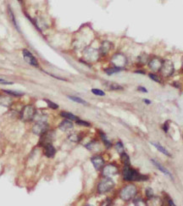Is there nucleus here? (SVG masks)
Returning a JSON list of instances; mask_svg holds the SVG:
<instances>
[{"mask_svg":"<svg viewBox=\"0 0 183 206\" xmlns=\"http://www.w3.org/2000/svg\"><path fill=\"white\" fill-rule=\"evenodd\" d=\"M19 1H20V0H19Z\"/></svg>","mask_w":183,"mask_h":206,"instance_id":"nucleus-48","label":"nucleus"},{"mask_svg":"<svg viewBox=\"0 0 183 206\" xmlns=\"http://www.w3.org/2000/svg\"><path fill=\"white\" fill-rule=\"evenodd\" d=\"M137 194V187L134 184H128L120 190L119 197L124 201H130L135 198Z\"/></svg>","mask_w":183,"mask_h":206,"instance_id":"nucleus-2","label":"nucleus"},{"mask_svg":"<svg viewBox=\"0 0 183 206\" xmlns=\"http://www.w3.org/2000/svg\"><path fill=\"white\" fill-rule=\"evenodd\" d=\"M181 63H182V67H183V58H182V61H181Z\"/></svg>","mask_w":183,"mask_h":206,"instance_id":"nucleus-46","label":"nucleus"},{"mask_svg":"<svg viewBox=\"0 0 183 206\" xmlns=\"http://www.w3.org/2000/svg\"><path fill=\"white\" fill-rule=\"evenodd\" d=\"M115 187V182L109 177L103 178L98 185V192L101 194H106L108 192L111 191Z\"/></svg>","mask_w":183,"mask_h":206,"instance_id":"nucleus-3","label":"nucleus"},{"mask_svg":"<svg viewBox=\"0 0 183 206\" xmlns=\"http://www.w3.org/2000/svg\"><path fill=\"white\" fill-rule=\"evenodd\" d=\"M147 206H163V199L159 197L154 195L152 198H148V202L147 203Z\"/></svg>","mask_w":183,"mask_h":206,"instance_id":"nucleus-15","label":"nucleus"},{"mask_svg":"<svg viewBox=\"0 0 183 206\" xmlns=\"http://www.w3.org/2000/svg\"><path fill=\"white\" fill-rule=\"evenodd\" d=\"M120 159H121V161L123 163L125 166H130V163H131V160H130V157H129V155L126 154V153H122L121 155H120Z\"/></svg>","mask_w":183,"mask_h":206,"instance_id":"nucleus-27","label":"nucleus"},{"mask_svg":"<svg viewBox=\"0 0 183 206\" xmlns=\"http://www.w3.org/2000/svg\"><path fill=\"white\" fill-rule=\"evenodd\" d=\"M22 54H23V58H24V60L28 63L29 65H31L32 66H36V67H38L39 65H38V62L36 59L32 55V54L31 52L29 51L28 49H23L22 51Z\"/></svg>","mask_w":183,"mask_h":206,"instance_id":"nucleus-11","label":"nucleus"},{"mask_svg":"<svg viewBox=\"0 0 183 206\" xmlns=\"http://www.w3.org/2000/svg\"><path fill=\"white\" fill-rule=\"evenodd\" d=\"M148 59H149V57H148L147 54H142L138 57V63H139L141 65H145V64L148 61Z\"/></svg>","mask_w":183,"mask_h":206,"instance_id":"nucleus-28","label":"nucleus"},{"mask_svg":"<svg viewBox=\"0 0 183 206\" xmlns=\"http://www.w3.org/2000/svg\"><path fill=\"white\" fill-rule=\"evenodd\" d=\"M159 72L164 77H170L173 75V73L175 72L174 65L171 60H164L163 61L162 66H161V69Z\"/></svg>","mask_w":183,"mask_h":206,"instance_id":"nucleus-6","label":"nucleus"},{"mask_svg":"<svg viewBox=\"0 0 183 206\" xmlns=\"http://www.w3.org/2000/svg\"><path fill=\"white\" fill-rule=\"evenodd\" d=\"M136 73H140V74H145V72H143V71H136Z\"/></svg>","mask_w":183,"mask_h":206,"instance_id":"nucleus-45","label":"nucleus"},{"mask_svg":"<svg viewBox=\"0 0 183 206\" xmlns=\"http://www.w3.org/2000/svg\"><path fill=\"white\" fill-rule=\"evenodd\" d=\"M78 125H81V126H83V127H90L91 126V124L88 121H86V120H80L78 119L76 121Z\"/></svg>","mask_w":183,"mask_h":206,"instance_id":"nucleus-37","label":"nucleus"},{"mask_svg":"<svg viewBox=\"0 0 183 206\" xmlns=\"http://www.w3.org/2000/svg\"><path fill=\"white\" fill-rule=\"evenodd\" d=\"M60 115L62 116V117H64L65 119L70 120H73V121H76L77 120L79 119L76 115H75L74 114H72L71 112H67V111H62L61 113H60Z\"/></svg>","mask_w":183,"mask_h":206,"instance_id":"nucleus-21","label":"nucleus"},{"mask_svg":"<svg viewBox=\"0 0 183 206\" xmlns=\"http://www.w3.org/2000/svg\"><path fill=\"white\" fill-rule=\"evenodd\" d=\"M111 62L114 65V66L120 68V69H124L126 65L127 64V59L123 54H116L113 56Z\"/></svg>","mask_w":183,"mask_h":206,"instance_id":"nucleus-7","label":"nucleus"},{"mask_svg":"<svg viewBox=\"0 0 183 206\" xmlns=\"http://www.w3.org/2000/svg\"><path fill=\"white\" fill-rule=\"evenodd\" d=\"M45 102L47 103L48 107L50 108V109H52V110H57V109L59 108V105H58L57 103H54V102L50 101V100H48V99H45Z\"/></svg>","mask_w":183,"mask_h":206,"instance_id":"nucleus-33","label":"nucleus"},{"mask_svg":"<svg viewBox=\"0 0 183 206\" xmlns=\"http://www.w3.org/2000/svg\"><path fill=\"white\" fill-rule=\"evenodd\" d=\"M137 90L139 92H142V93H147V88L145 87H143V86H139L137 87Z\"/></svg>","mask_w":183,"mask_h":206,"instance_id":"nucleus-40","label":"nucleus"},{"mask_svg":"<svg viewBox=\"0 0 183 206\" xmlns=\"http://www.w3.org/2000/svg\"><path fill=\"white\" fill-rule=\"evenodd\" d=\"M168 129H169V124H168V122H165L164 123V125L163 126V130L165 131V132H167Z\"/></svg>","mask_w":183,"mask_h":206,"instance_id":"nucleus-42","label":"nucleus"},{"mask_svg":"<svg viewBox=\"0 0 183 206\" xmlns=\"http://www.w3.org/2000/svg\"><path fill=\"white\" fill-rule=\"evenodd\" d=\"M104 86L107 87L109 90H115V91H117V90H122L123 89V87H121L120 85H119L118 83H116V82H107L104 83Z\"/></svg>","mask_w":183,"mask_h":206,"instance_id":"nucleus-20","label":"nucleus"},{"mask_svg":"<svg viewBox=\"0 0 183 206\" xmlns=\"http://www.w3.org/2000/svg\"><path fill=\"white\" fill-rule=\"evenodd\" d=\"M85 206H91V205H85Z\"/></svg>","mask_w":183,"mask_h":206,"instance_id":"nucleus-47","label":"nucleus"},{"mask_svg":"<svg viewBox=\"0 0 183 206\" xmlns=\"http://www.w3.org/2000/svg\"><path fill=\"white\" fill-rule=\"evenodd\" d=\"M92 164L97 170H102L104 166V159L101 155H95L91 159Z\"/></svg>","mask_w":183,"mask_h":206,"instance_id":"nucleus-13","label":"nucleus"},{"mask_svg":"<svg viewBox=\"0 0 183 206\" xmlns=\"http://www.w3.org/2000/svg\"><path fill=\"white\" fill-rule=\"evenodd\" d=\"M113 47V44L109 42V41H104L99 48L100 54L102 55H106L110 51V49Z\"/></svg>","mask_w":183,"mask_h":206,"instance_id":"nucleus-14","label":"nucleus"},{"mask_svg":"<svg viewBox=\"0 0 183 206\" xmlns=\"http://www.w3.org/2000/svg\"><path fill=\"white\" fill-rule=\"evenodd\" d=\"M68 139L70 141L73 142V143H78V142L81 141V137L78 134H76V133H72V134L69 135Z\"/></svg>","mask_w":183,"mask_h":206,"instance_id":"nucleus-29","label":"nucleus"},{"mask_svg":"<svg viewBox=\"0 0 183 206\" xmlns=\"http://www.w3.org/2000/svg\"><path fill=\"white\" fill-rule=\"evenodd\" d=\"M151 162H152V164H153V165H154V166H155L156 168L158 169V170H160L161 172H163L164 174L167 175V176H170L171 177H172V176H171V172H170V171H169V170H168L167 169L165 168V167H164L163 166H162V165H161V164L159 162V161H157L156 159H152Z\"/></svg>","mask_w":183,"mask_h":206,"instance_id":"nucleus-18","label":"nucleus"},{"mask_svg":"<svg viewBox=\"0 0 183 206\" xmlns=\"http://www.w3.org/2000/svg\"><path fill=\"white\" fill-rule=\"evenodd\" d=\"M9 15H10V17H11V19H12V21L14 22V24H15L16 26H16V19H15V16H14V15H13V12L10 10V9H9Z\"/></svg>","mask_w":183,"mask_h":206,"instance_id":"nucleus-41","label":"nucleus"},{"mask_svg":"<svg viewBox=\"0 0 183 206\" xmlns=\"http://www.w3.org/2000/svg\"><path fill=\"white\" fill-rule=\"evenodd\" d=\"M162 64H163V60H160L158 57H154L153 59L149 60L148 66H149V68L151 69L153 72H157L160 71Z\"/></svg>","mask_w":183,"mask_h":206,"instance_id":"nucleus-12","label":"nucleus"},{"mask_svg":"<svg viewBox=\"0 0 183 206\" xmlns=\"http://www.w3.org/2000/svg\"><path fill=\"white\" fill-rule=\"evenodd\" d=\"M100 206H112V202L110 199H106L104 202L102 203V204Z\"/></svg>","mask_w":183,"mask_h":206,"instance_id":"nucleus-38","label":"nucleus"},{"mask_svg":"<svg viewBox=\"0 0 183 206\" xmlns=\"http://www.w3.org/2000/svg\"><path fill=\"white\" fill-rule=\"evenodd\" d=\"M133 204L135 206H147V202L141 198H135L133 201Z\"/></svg>","mask_w":183,"mask_h":206,"instance_id":"nucleus-30","label":"nucleus"},{"mask_svg":"<svg viewBox=\"0 0 183 206\" xmlns=\"http://www.w3.org/2000/svg\"><path fill=\"white\" fill-rule=\"evenodd\" d=\"M12 103L11 101V99L9 98V97H0V104L3 105V106H5V107H9L10 104Z\"/></svg>","mask_w":183,"mask_h":206,"instance_id":"nucleus-22","label":"nucleus"},{"mask_svg":"<svg viewBox=\"0 0 183 206\" xmlns=\"http://www.w3.org/2000/svg\"><path fill=\"white\" fill-rule=\"evenodd\" d=\"M48 124L46 121H37L32 127V132L41 136L48 131Z\"/></svg>","mask_w":183,"mask_h":206,"instance_id":"nucleus-9","label":"nucleus"},{"mask_svg":"<svg viewBox=\"0 0 183 206\" xmlns=\"http://www.w3.org/2000/svg\"><path fill=\"white\" fill-rule=\"evenodd\" d=\"M145 194H146V196H147V199L148 198H152L154 195V190L152 189L151 187H147V189H146V192H145Z\"/></svg>","mask_w":183,"mask_h":206,"instance_id":"nucleus-35","label":"nucleus"},{"mask_svg":"<svg viewBox=\"0 0 183 206\" xmlns=\"http://www.w3.org/2000/svg\"><path fill=\"white\" fill-rule=\"evenodd\" d=\"M151 144L154 147H155V148L157 150H159L160 153H162L164 155H166L168 157H171V155L168 152V150L165 148H164L163 146H161L159 143H154V142H152Z\"/></svg>","mask_w":183,"mask_h":206,"instance_id":"nucleus-19","label":"nucleus"},{"mask_svg":"<svg viewBox=\"0 0 183 206\" xmlns=\"http://www.w3.org/2000/svg\"><path fill=\"white\" fill-rule=\"evenodd\" d=\"M56 154V149L53 144H48L44 147V155H46L48 158H53Z\"/></svg>","mask_w":183,"mask_h":206,"instance_id":"nucleus-17","label":"nucleus"},{"mask_svg":"<svg viewBox=\"0 0 183 206\" xmlns=\"http://www.w3.org/2000/svg\"><path fill=\"white\" fill-rule=\"evenodd\" d=\"M83 56L85 60L88 62H95L99 59V50L92 48H85L83 51Z\"/></svg>","mask_w":183,"mask_h":206,"instance_id":"nucleus-5","label":"nucleus"},{"mask_svg":"<svg viewBox=\"0 0 183 206\" xmlns=\"http://www.w3.org/2000/svg\"><path fill=\"white\" fill-rule=\"evenodd\" d=\"M99 135H100V138L102 139V141H103V143H104V145L107 147V148H110L112 147V143L108 139L107 136L104 134L103 131H99Z\"/></svg>","mask_w":183,"mask_h":206,"instance_id":"nucleus-23","label":"nucleus"},{"mask_svg":"<svg viewBox=\"0 0 183 206\" xmlns=\"http://www.w3.org/2000/svg\"><path fill=\"white\" fill-rule=\"evenodd\" d=\"M59 127H60V130L63 131H71L72 128H73V123L71 122V120L65 119L63 121H61Z\"/></svg>","mask_w":183,"mask_h":206,"instance_id":"nucleus-16","label":"nucleus"},{"mask_svg":"<svg viewBox=\"0 0 183 206\" xmlns=\"http://www.w3.org/2000/svg\"><path fill=\"white\" fill-rule=\"evenodd\" d=\"M118 167L116 166V165L114 164H109V165H106L104 166L103 170H102V174L104 176V177H112L118 174Z\"/></svg>","mask_w":183,"mask_h":206,"instance_id":"nucleus-8","label":"nucleus"},{"mask_svg":"<svg viewBox=\"0 0 183 206\" xmlns=\"http://www.w3.org/2000/svg\"><path fill=\"white\" fill-rule=\"evenodd\" d=\"M86 148H88V150H98V148H99V143L96 142V141H93V142H91V143L87 144Z\"/></svg>","mask_w":183,"mask_h":206,"instance_id":"nucleus-26","label":"nucleus"},{"mask_svg":"<svg viewBox=\"0 0 183 206\" xmlns=\"http://www.w3.org/2000/svg\"><path fill=\"white\" fill-rule=\"evenodd\" d=\"M68 99H70L72 100L73 102H76V103H81V104H83V105H88V103L86 100L81 99L79 97H76V96H68Z\"/></svg>","mask_w":183,"mask_h":206,"instance_id":"nucleus-25","label":"nucleus"},{"mask_svg":"<svg viewBox=\"0 0 183 206\" xmlns=\"http://www.w3.org/2000/svg\"><path fill=\"white\" fill-rule=\"evenodd\" d=\"M116 151L119 153V155H121L122 153H124L125 152V148H124V145L123 143H121V142H117V143H116Z\"/></svg>","mask_w":183,"mask_h":206,"instance_id":"nucleus-31","label":"nucleus"},{"mask_svg":"<svg viewBox=\"0 0 183 206\" xmlns=\"http://www.w3.org/2000/svg\"><path fill=\"white\" fill-rule=\"evenodd\" d=\"M122 70H123V69H120V68L114 66V67H109V68H107V69H105V70H104V72H105V73H106L107 75H113V74H115V73L121 72Z\"/></svg>","mask_w":183,"mask_h":206,"instance_id":"nucleus-24","label":"nucleus"},{"mask_svg":"<svg viewBox=\"0 0 183 206\" xmlns=\"http://www.w3.org/2000/svg\"><path fill=\"white\" fill-rule=\"evenodd\" d=\"M0 84H3V85H11L13 84L12 82H8V81H5V80L0 79Z\"/></svg>","mask_w":183,"mask_h":206,"instance_id":"nucleus-39","label":"nucleus"},{"mask_svg":"<svg viewBox=\"0 0 183 206\" xmlns=\"http://www.w3.org/2000/svg\"><path fill=\"white\" fill-rule=\"evenodd\" d=\"M54 138V132L52 131H46L45 133L41 135V138H40V145L41 146L45 147L48 144H51Z\"/></svg>","mask_w":183,"mask_h":206,"instance_id":"nucleus-10","label":"nucleus"},{"mask_svg":"<svg viewBox=\"0 0 183 206\" xmlns=\"http://www.w3.org/2000/svg\"><path fill=\"white\" fill-rule=\"evenodd\" d=\"M91 92L94 94V95L101 96V97L105 96V93H104V91H102V90H100V89H98V88H92L91 90Z\"/></svg>","mask_w":183,"mask_h":206,"instance_id":"nucleus-32","label":"nucleus"},{"mask_svg":"<svg viewBox=\"0 0 183 206\" xmlns=\"http://www.w3.org/2000/svg\"><path fill=\"white\" fill-rule=\"evenodd\" d=\"M148 76H149L150 79H152L154 82H159V83L161 82V80L159 79V76L157 75H155V74H154V73H149V74H148Z\"/></svg>","mask_w":183,"mask_h":206,"instance_id":"nucleus-34","label":"nucleus"},{"mask_svg":"<svg viewBox=\"0 0 183 206\" xmlns=\"http://www.w3.org/2000/svg\"><path fill=\"white\" fill-rule=\"evenodd\" d=\"M4 92L6 93H8L9 95L16 96V97H18V96H21L23 93H20V92H16V91H9V90H4Z\"/></svg>","mask_w":183,"mask_h":206,"instance_id":"nucleus-36","label":"nucleus"},{"mask_svg":"<svg viewBox=\"0 0 183 206\" xmlns=\"http://www.w3.org/2000/svg\"><path fill=\"white\" fill-rule=\"evenodd\" d=\"M36 111V109L32 105H26L20 111V117L24 121H31L35 118Z\"/></svg>","mask_w":183,"mask_h":206,"instance_id":"nucleus-4","label":"nucleus"},{"mask_svg":"<svg viewBox=\"0 0 183 206\" xmlns=\"http://www.w3.org/2000/svg\"><path fill=\"white\" fill-rule=\"evenodd\" d=\"M168 204H169V206H175V203L173 202L172 199H169V200H168Z\"/></svg>","mask_w":183,"mask_h":206,"instance_id":"nucleus-44","label":"nucleus"},{"mask_svg":"<svg viewBox=\"0 0 183 206\" xmlns=\"http://www.w3.org/2000/svg\"><path fill=\"white\" fill-rule=\"evenodd\" d=\"M123 178L127 182H139V181H146L148 179L147 176L140 174L137 170L131 168L130 166H125L122 171Z\"/></svg>","mask_w":183,"mask_h":206,"instance_id":"nucleus-1","label":"nucleus"},{"mask_svg":"<svg viewBox=\"0 0 183 206\" xmlns=\"http://www.w3.org/2000/svg\"><path fill=\"white\" fill-rule=\"evenodd\" d=\"M143 101L144 103H146V104H151V103H152V101H151V100H149V99H143Z\"/></svg>","mask_w":183,"mask_h":206,"instance_id":"nucleus-43","label":"nucleus"}]
</instances>
